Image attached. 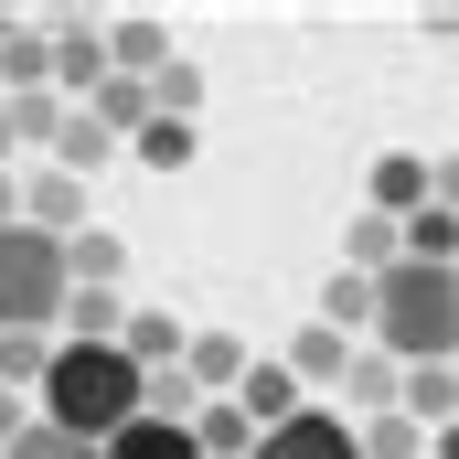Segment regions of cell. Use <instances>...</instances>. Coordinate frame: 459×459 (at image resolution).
Wrapping results in <instances>:
<instances>
[{"instance_id":"cell-1","label":"cell","mask_w":459,"mask_h":459,"mask_svg":"<svg viewBox=\"0 0 459 459\" xmlns=\"http://www.w3.org/2000/svg\"><path fill=\"white\" fill-rule=\"evenodd\" d=\"M32 417L65 428V438H86V449H108L117 428L150 417V374L128 363V342H54V374H43Z\"/></svg>"},{"instance_id":"cell-2","label":"cell","mask_w":459,"mask_h":459,"mask_svg":"<svg viewBox=\"0 0 459 459\" xmlns=\"http://www.w3.org/2000/svg\"><path fill=\"white\" fill-rule=\"evenodd\" d=\"M374 352H395L406 374L417 363H459V267H385L374 278Z\"/></svg>"},{"instance_id":"cell-3","label":"cell","mask_w":459,"mask_h":459,"mask_svg":"<svg viewBox=\"0 0 459 459\" xmlns=\"http://www.w3.org/2000/svg\"><path fill=\"white\" fill-rule=\"evenodd\" d=\"M65 299H75V278H65V246L43 225H0V332H65Z\"/></svg>"},{"instance_id":"cell-4","label":"cell","mask_w":459,"mask_h":459,"mask_svg":"<svg viewBox=\"0 0 459 459\" xmlns=\"http://www.w3.org/2000/svg\"><path fill=\"white\" fill-rule=\"evenodd\" d=\"M256 459H363V428L332 417V406H299L289 428H267V438H256Z\"/></svg>"},{"instance_id":"cell-5","label":"cell","mask_w":459,"mask_h":459,"mask_svg":"<svg viewBox=\"0 0 459 459\" xmlns=\"http://www.w3.org/2000/svg\"><path fill=\"white\" fill-rule=\"evenodd\" d=\"M97 86H108V22H54V97L97 108Z\"/></svg>"},{"instance_id":"cell-6","label":"cell","mask_w":459,"mask_h":459,"mask_svg":"<svg viewBox=\"0 0 459 459\" xmlns=\"http://www.w3.org/2000/svg\"><path fill=\"white\" fill-rule=\"evenodd\" d=\"M235 406H246V428L267 438V428H289L299 417V374H289V352H256L246 363V385H235Z\"/></svg>"},{"instance_id":"cell-7","label":"cell","mask_w":459,"mask_h":459,"mask_svg":"<svg viewBox=\"0 0 459 459\" xmlns=\"http://www.w3.org/2000/svg\"><path fill=\"white\" fill-rule=\"evenodd\" d=\"M22 225H43L54 246H75V235H86V182H75V171H32V182H22Z\"/></svg>"},{"instance_id":"cell-8","label":"cell","mask_w":459,"mask_h":459,"mask_svg":"<svg viewBox=\"0 0 459 459\" xmlns=\"http://www.w3.org/2000/svg\"><path fill=\"white\" fill-rule=\"evenodd\" d=\"M428 204H438V160L385 150V160H374V214H395V225H406V214H428Z\"/></svg>"},{"instance_id":"cell-9","label":"cell","mask_w":459,"mask_h":459,"mask_svg":"<svg viewBox=\"0 0 459 459\" xmlns=\"http://www.w3.org/2000/svg\"><path fill=\"white\" fill-rule=\"evenodd\" d=\"M246 363H256V352L235 342V332H193V342H182V374H193V395H204V406L246 385Z\"/></svg>"},{"instance_id":"cell-10","label":"cell","mask_w":459,"mask_h":459,"mask_svg":"<svg viewBox=\"0 0 459 459\" xmlns=\"http://www.w3.org/2000/svg\"><path fill=\"white\" fill-rule=\"evenodd\" d=\"M160 65H171V32H160L150 11H128V22H108V75H139V86H150Z\"/></svg>"},{"instance_id":"cell-11","label":"cell","mask_w":459,"mask_h":459,"mask_svg":"<svg viewBox=\"0 0 459 459\" xmlns=\"http://www.w3.org/2000/svg\"><path fill=\"white\" fill-rule=\"evenodd\" d=\"M342 267H352V278H385V267H406V225L363 204V214H352V235H342Z\"/></svg>"},{"instance_id":"cell-12","label":"cell","mask_w":459,"mask_h":459,"mask_svg":"<svg viewBox=\"0 0 459 459\" xmlns=\"http://www.w3.org/2000/svg\"><path fill=\"white\" fill-rule=\"evenodd\" d=\"M108 459H204V438H193V417H139L108 438Z\"/></svg>"},{"instance_id":"cell-13","label":"cell","mask_w":459,"mask_h":459,"mask_svg":"<svg viewBox=\"0 0 459 459\" xmlns=\"http://www.w3.org/2000/svg\"><path fill=\"white\" fill-rule=\"evenodd\" d=\"M0 97H54V32H11L0 43Z\"/></svg>"},{"instance_id":"cell-14","label":"cell","mask_w":459,"mask_h":459,"mask_svg":"<svg viewBox=\"0 0 459 459\" xmlns=\"http://www.w3.org/2000/svg\"><path fill=\"white\" fill-rule=\"evenodd\" d=\"M342 395H352V406H374V417H406V363H395V352H352Z\"/></svg>"},{"instance_id":"cell-15","label":"cell","mask_w":459,"mask_h":459,"mask_svg":"<svg viewBox=\"0 0 459 459\" xmlns=\"http://www.w3.org/2000/svg\"><path fill=\"white\" fill-rule=\"evenodd\" d=\"M117 332H128V299H117V289H75L54 342H117Z\"/></svg>"},{"instance_id":"cell-16","label":"cell","mask_w":459,"mask_h":459,"mask_svg":"<svg viewBox=\"0 0 459 459\" xmlns=\"http://www.w3.org/2000/svg\"><path fill=\"white\" fill-rule=\"evenodd\" d=\"M117 342H128V363H139V374H171L193 332H182V321H160V310H128V332H117Z\"/></svg>"},{"instance_id":"cell-17","label":"cell","mask_w":459,"mask_h":459,"mask_svg":"<svg viewBox=\"0 0 459 459\" xmlns=\"http://www.w3.org/2000/svg\"><path fill=\"white\" fill-rule=\"evenodd\" d=\"M406 417L417 428H459V363H417L406 374Z\"/></svg>"},{"instance_id":"cell-18","label":"cell","mask_w":459,"mask_h":459,"mask_svg":"<svg viewBox=\"0 0 459 459\" xmlns=\"http://www.w3.org/2000/svg\"><path fill=\"white\" fill-rule=\"evenodd\" d=\"M43 374H54L43 332H0V395H43Z\"/></svg>"},{"instance_id":"cell-19","label":"cell","mask_w":459,"mask_h":459,"mask_svg":"<svg viewBox=\"0 0 459 459\" xmlns=\"http://www.w3.org/2000/svg\"><path fill=\"white\" fill-rule=\"evenodd\" d=\"M289 374H299V385H342V374H352V342H342V332H321V321H310V332L289 342Z\"/></svg>"},{"instance_id":"cell-20","label":"cell","mask_w":459,"mask_h":459,"mask_svg":"<svg viewBox=\"0 0 459 459\" xmlns=\"http://www.w3.org/2000/svg\"><path fill=\"white\" fill-rule=\"evenodd\" d=\"M97 128H108V139H139V128H150V86H139V75H108V86H97Z\"/></svg>"},{"instance_id":"cell-21","label":"cell","mask_w":459,"mask_h":459,"mask_svg":"<svg viewBox=\"0 0 459 459\" xmlns=\"http://www.w3.org/2000/svg\"><path fill=\"white\" fill-rule=\"evenodd\" d=\"M117 267H128V246H117V235H75V246H65V278H75V289H117Z\"/></svg>"},{"instance_id":"cell-22","label":"cell","mask_w":459,"mask_h":459,"mask_svg":"<svg viewBox=\"0 0 459 459\" xmlns=\"http://www.w3.org/2000/svg\"><path fill=\"white\" fill-rule=\"evenodd\" d=\"M321 332H342V342H352V332H374V278H352V267H342V278L321 289Z\"/></svg>"},{"instance_id":"cell-23","label":"cell","mask_w":459,"mask_h":459,"mask_svg":"<svg viewBox=\"0 0 459 459\" xmlns=\"http://www.w3.org/2000/svg\"><path fill=\"white\" fill-rule=\"evenodd\" d=\"M406 256H417V267H459V214H449V204L406 214Z\"/></svg>"},{"instance_id":"cell-24","label":"cell","mask_w":459,"mask_h":459,"mask_svg":"<svg viewBox=\"0 0 459 459\" xmlns=\"http://www.w3.org/2000/svg\"><path fill=\"white\" fill-rule=\"evenodd\" d=\"M128 160H150V171H193V117H150V128L128 139Z\"/></svg>"},{"instance_id":"cell-25","label":"cell","mask_w":459,"mask_h":459,"mask_svg":"<svg viewBox=\"0 0 459 459\" xmlns=\"http://www.w3.org/2000/svg\"><path fill=\"white\" fill-rule=\"evenodd\" d=\"M97 160H117V139H108V128H97L86 108H75V117H65V139H54V171H75V182H86Z\"/></svg>"},{"instance_id":"cell-26","label":"cell","mask_w":459,"mask_h":459,"mask_svg":"<svg viewBox=\"0 0 459 459\" xmlns=\"http://www.w3.org/2000/svg\"><path fill=\"white\" fill-rule=\"evenodd\" d=\"M65 97H11V150H54V139H65Z\"/></svg>"},{"instance_id":"cell-27","label":"cell","mask_w":459,"mask_h":459,"mask_svg":"<svg viewBox=\"0 0 459 459\" xmlns=\"http://www.w3.org/2000/svg\"><path fill=\"white\" fill-rule=\"evenodd\" d=\"M193 108H204V75H193V65L171 54V65L150 75V117H193Z\"/></svg>"},{"instance_id":"cell-28","label":"cell","mask_w":459,"mask_h":459,"mask_svg":"<svg viewBox=\"0 0 459 459\" xmlns=\"http://www.w3.org/2000/svg\"><path fill=\"white\" fill-rule=\"evenodd\" d=\"M363 459H428V428L417 417H363Z\"/></svg>"},{"instance_id":"cell-29","label":"cell","mask_w":459,"mask_h":459,"mask_svg":"<svg viewBox=\"0 0 459 459\" xmlns=\"http://www.w3.org/2000/svg\"><path fill=\"white\" fill-rule=\"evenodd\" d=\"M0 459H108V449H86V438H65V428H43V417H32V428H22Z\"/></svg>"},{"instance_id":"cell-30","label":"cell","mask_w":459,"mask_h":459,"mask_svg":"<svg viewBox=\"0 0 459 459\" xmlns=\"http://www.w3.org/2000/svg\"><path fill=\"white\" fill-rule=\"evenodd\" d=\"M22 428H32V406H22V395H0V449H11Z\"/></svg>"},{"instance_id":"cell-31","label":"cell","mask_w":459,"mask_h":459,"mask_svg":"<svg viewBox=\"0 0 459 459\" xmlns=\"http://www.w3.org/2000/svg\"><path fill=\"white\" fill-rule=\"evenodd\" d=\"M0 225H22V182H11V160H0Z\"/></svg>"},{"instance_id":"cell-32","label":"cell","mask_w":459,"mask_h":459,"mask_svg":"<svg viewBox=\"0 0 459 459\" xmlns=\"http://www.w3.org/2000/svg\"><path fill=\"white\" fill-rule=\"evenodd\" d=\"M428 459H459V428H438V449H428Z\"/></svg>"},{"instance_id":"cell-33","label":"cell","mask_w":459,"mask_h":459,"mask_svg":"<svg viewBox=\"0 0 459 459\" xmlns=\"http://www.w3.org/2000/svg\"><path fill=\"white\" fill-rule=\"evenodd\" d=\"M0 160H11V97H0Z\"/></svg>"},{"instance_id":"cell-34","label":"cell","mask_w":459,"mask_h":459,"mask_svg":"<svg viewBox=\"0 0 459 459\" xmlns=\"http://www.w3.org/2000/svg\"><path fill=\"white\" fill-rule=\"evenodd\" d=\"M0 43H11V11H0Z\"/></svg>"}]
</instances>
